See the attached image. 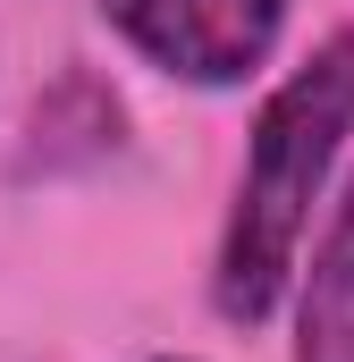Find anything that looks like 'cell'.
Here are the masks:
<instances>
[{
    "mask_svg": "<svg viewBox=\"0 0 354 362\" xmlns=\"http://www.w3.org/2000/svg\"><path fill=\"white\" fill-rule=\"evenodd\" d=\"M346 135H354V25L329 34L304 68H287V85L262 101V118L245 135V177H236L219 262H211L219 320L262 329L287 303V286L304 278V236H312V211L329 194Z\"/></svg>",
    "mask_w": 354,
    "mask_h": 362,
    "instance_id": "cell-1",
    "label": "cell"
},
{
    "mask_svg": "<svg viewBox=\"0 0 354 362\" xmlns=\"http://www.w3.org/2000/svg\"><path fill=\"white\" fill-rule=\"evenodd\" d=\"M93 8L135 59L202 93L245 85L287 34V0H93Z\"/></svg>",
    "mask_w": 354,
    "mask_h": 362,
    "instance_id": "cell-2",
    "label": "cell"
},
{
    "mask_svg": "<svg viewBox=\"0 0 354 362\" xmlns=\"http://www.w3.org/2000/svg\"><path fill=\"white\" fill-rule=\"evenodd\" d=\"M295 362H354V194L312 236V270L295 278Z\"/></svg>",
    "mask_w": 354,
    "mask_h": 362,
    "instance_id": "cell-3",
    "label": "cell"
}]
</instances>
